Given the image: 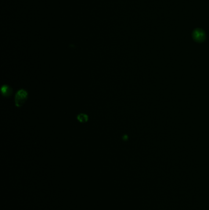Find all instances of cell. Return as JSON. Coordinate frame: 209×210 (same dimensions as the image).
I'll use <instances>...</instances> for the list:
<instances>
[{
  "label": "cell",
  "mask_w": 209,
  "mask_h": 210,
  "mask_svg": "<svg viewBox=\"0 0 209 210\" xmlns=\"http://www.w3.org/2000/svg\"><path fill=\"white\" fill-rule=\"evenodd\" d=\"M78 119L80 122H86L88 120V117L86 114H79L78 116Z\"/></svg>",
  "instance_id": "obj_4"
},
{
  "label": "cell",
  "mask_w": 209,
  "mask_h": 210,
  "mask_svg": "<svg viewBox=\"0 0 209 210\" xmlns=\"http://www.w3.org/2000/svg\"><path fill=\"white\" fill-rule=\"evenodd\" d=\"M1 92L4 96H9L10 95H11L13 93V91L11 89V88L9 87L7 85H4L1 88Z\"/></svg>",
  "instance_id": "obj_3"
},
{
  "label": "cell",
  "mask_w": 209,
  "mask_h": 210,
  "mask_svg": "<svg viewBox=\"0 0 209 210\" xmlns=\"http://www.w3.org/2000/svg\"><path fill=\"white\" fill-rule=\"evenodd\" d=\"M194 38L198 42L202 41L205 38V35L204 32L200 30H196L194 33Z\"/></svg>",
  "instance_id": "obj_2"
},
{
  "label": "cell",
  "mask_w": 209,
  "mask_h": 210,
  "mask_svg": "<svg viewBox=\"0 0 209 210\" xmlns=\"http://www.w3.org/2000/svg\"><path fill=\"white\" fill-rule=\"evenodd\" d=\"M28 93L25 90H20L16 95L15 102L17 106H22L27 98Z\"/></svg>",
  "instance_id": "obj_1"
}]
</instances>
